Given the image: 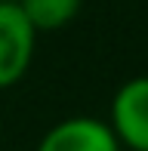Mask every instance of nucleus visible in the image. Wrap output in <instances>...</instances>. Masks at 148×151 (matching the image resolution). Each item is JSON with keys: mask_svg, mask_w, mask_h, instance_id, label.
Here are the masks:
<instances>
[{"mask_svg": "<svg viewBox=\"0 0 148 151\" xmlns=\"http://www.w3.org/2000/svg\"><path fill=\"white\" fill-rule=\"evenodd\" d=\"M37 151H120V142L105 120L80 114L50 127Z\"/></svg>", "mask_w": 148, "mask_h": 151, "instance_id": "3", "label": "nucleus"}, {"mask_svg": "<svg viewBox=\"0 0 148 151\" xmlns=\"http://www.w3.org/2000/svg\"><path fill=\"white\" fill-rule=\"evenodd\" d=\"M111 133L117 136L120 148L148 151V74L126 80L111 99Z\"/></svg>", "mask_w": 148, "mask_h": 151, "instance_id": "2", "label": "nucleus"}, {"mask_svg": "<svg viewBox=\"0 0 148 151\" xmlns=\"http://www.w3.org/2000/svg\"><path fill=\"white\" fill-rule=\"evenodd\" d=\"M80 3L83 0H19L16 6L31 22V28L40 34V31H59L68 22H74L80 12Z\"/></svg>", "mask_w": 148, "mask_h": 151, "instance_id": "4", "label": "nucleus"}, {"mask_svg": "<svg viewBox=\"0 0 148 151\" xmlns=\"http://www.w3.org/2000/svg\"><path fill=\"white\" fill-rule=\"evenodd\" d=\"M0 3H19V0H0Z\"/></svg>", "mask_w": 148, "mask_h": 151, "instance_id": "5", "label": "nucleus"}, {"mask_svg": "<svg viewBox=\"0 0 148 151\" xmlns=\"http://www.w3.org/2000/svg\"><path fill=\"white\" fill-rule=\"evenodd\" d=\"M37 31L16 3H0V90H9L34 62Z\"/></svg>", "mask_w": 148, "mask_h": 151, "instance_id": "1", "label": "nucleus"}]
</instances>
